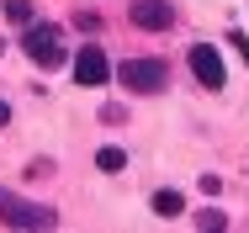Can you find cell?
Here are the masks:
<instances>
[{"label": "cell", "mask_w": 249, "mask_h": 233, "mask_svg": "<svg viewBox=\"0 0 249 233\" xmlns=\"http://www.w3.org/2000/svg\"><path fill=\"white\" fill-rule=\"evenodd\" d=\"M96 170H106V175L127 170V154H122V148H101V154H96Z\"/></svg>", "instance_id": "ba28073f"}, {"label": "cell", "mask_w": 249, "mask_h": 233, "mask_svg": "<svg viewBox=\"0 0 249 233\" xmlns=\"http://www.w3.org/2000/svg\"><path fill=\"white\" fill-rule=\"evenodd\" d=\"M117 80H122L133 95H159L170 85V64H164V58H122Z\"/></svg>", "instance_id": "6da1fadb"}, {"label": "cell", "mask_w": 249, "mask_h": 233, "mask_svg": "<svg viewBox=\"0 0 249 233\" xmlns=\"http://www.w3.org/2000/svg\"><path fill=\"white\" fill-rule=\"evenodd\" d=\"M191 74H196V85H207V90H223L228 69H223V58H217V48H212V43H196V48H191Z\"/></svg>", "instance_id": "277c9868"}, {"label": "cell", "mask_w": 249, "mask_h": 233, "mask_svg": "<svg viewBox=\"0 0 249 233\" xmlns=\"http://www.w3.org/2000/svg\"><path fill=\"white\" fill-rule=\"evenodd\" d=\"M21 53H27L37 69H58V64H64L58 27H53V21H27V32H21Z\"/></svg>", "instance_id": "3957f363"}, {"label": "cell", "mask_w": 249, "mask_h": 233, "mask_svg": "<svg viewBox=\"0 0 249 233\" xmlns=\"http://www.w3.org/2000/svg\"><path fill=\"white\" fill-rule=\"evenodd\" d=\"M27 175H32V180H43V175H53V164H48V159H32V164H27Z\"/></svg>", "instance_id": "8fae6325"}, {"label": "cell", "mask_w": 249, "mask_h": 233, "mask_svg": "<svg viewBox=\"0 0 249 233\" xmlns=\"http://www.w3.org/2000/svg\"><path fill=\"white\" fill-rule=\"evenodd\" d=\"M5 122H11V106H5V101H0V127H5Z\"/></svg>", "instance_id": "7c38bea8"}, {"label": "cell", "mask_w": 249, "mask_h": 233, "mask_svg": "<svg viewBox=\"0 0 249 233\" xmlns=\"http://www.w3.org/2000/svg\"><path fill=\"white\" fill-rule=\"evenodd\" d=\"M5 16H11L16 27H27V21H32V0H5Z\"/></svg>", "instance_id": "9c48e42d"}, {"label": "cell", "mask_w": 249, "mask_h": 233, "mask_svg": "<svg viewBox=\"0 0 249 233\" xmlns=\"http://www.w3.org/2000/svg\"><path fill=\"white\" fill-rule=\"evenodd\" d=\"M196 228H228V217H223V212H212V207H207V212H196Z\"/></svg>", "instance_id": "30bf717a"}, {"label": "cell", "mask_w": 249, "mask_h": 233, "mask_svg": "<svg viewBox=\"0 0 249 233\" xmlns=\"http://www.w3.org/2000/svg\"><path fill=\"white\" fill-rule=\"evenodd\" d=\"M127 16H133V27H143V32H170L175 5H170V0H133Z\"/></svg>", "instance_id": "5b68a950"}, {"label": "cell", "mask_w": 249, "mask_h": 233, "mask_svg": "<svg viewBox=\"0 0 249 233\" xmlns=\"http://www.w3.org/2000/svg\"><path fill=\"white\" fill-rule=\"evenodd\" d=\"M106 74H111V64H106V53L96 43L80 48V58H74V80L80 85H106Z\"/></svg>", "instance_id": "8992f818"}, {"label": "cell", "mask_w": 249, "mask_h": 233, "mask_svg": "<svg viewBox=\"0 0 249 233\" xmlns=\"http://www.w3.org/2000/svg\"><path fill=\"white\" fill-rule=\"evenodd\" d=\"M154 212H159V217H180V212H186V196H180V191H159V196H154Z\"/></svg>", "instance_id": "52a82bcc"}, {"label": "cell", "mask_w": 249, "mask_h": 233, "mask_svg": "<svg viewBox=\"0 0 249 233\" xmlns=\"http://www.w3.org/2000/svg\"><path fill=\"white\" fill-rule=\"evenodd\" d=\"M0 223H11V228H58V212L43 207V201H21L16 191L0 186Z\"/></svg>", "instance_id": "7a4b0ae2"}]
</instances>
